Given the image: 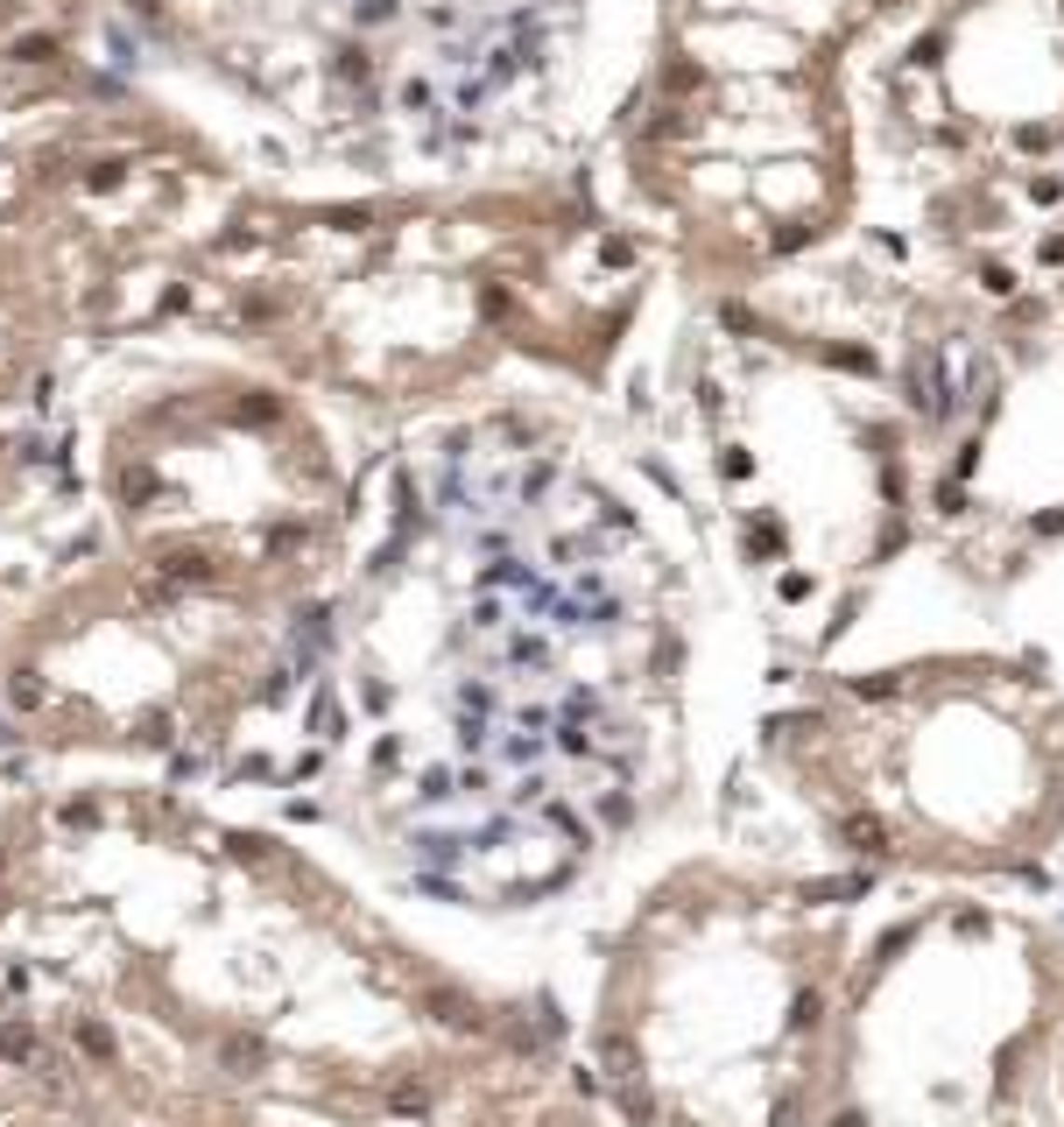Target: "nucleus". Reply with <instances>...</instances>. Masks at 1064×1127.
Wrapping results in <instances>:
<instances>
[{
	"label": "nucleus",
	"mask_w": 1064,
	"mask_h": 1127,
	"mask_svg": "<svg viewBox=\"0 0 1064 1127\" xmlns=\"http://www.w3.org/2000/svg\"><path fill=\"white\" fill-rule=\"evenodd\" d=\"M29 1050H35V1036L21 1029V1022H15V1029H0V1057H29Z\"/></svg>",
	"instance_id": "obj_1"
},
{
	"label": "nucleus",
	"mask_w": 1064,
	"mask_h": 1127,
	"mask_svg": "<svg viewBox=\"0 0 1064 1127\" xmlns=\"http://www.w3.org/2000/svg\"><path fill=\"white\" fill-rule=\"evenodd\" d=\"M219 1057H226V1064H255V1057H261V1043H247V1036H226Z\"/></svg>",
	"instance_id": "obj_2"
}]
</instances>
